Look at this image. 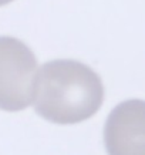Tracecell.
I'll use <instances>...</instances> for the list:
<instances>
[{"instance_id":"cell-1","label":"cell","mask_w":145,"mask_h":155,"mask_svg":"<svg viewBox=\"0 0 145 155\" xmlns=\"http://www.w3.org/2000/svg\"><path fill=\"white\" fill-rule=\"evenodd\" d=\"M103 101V81L84 63L53 60L36 73L34 110L47 121L60 125L83 122L97 114Z\"/></svg>"},{"instance_id":"cell-4","label":"cell","mask_w":145,"mask_h":155,"mask_svg":"<svg viewBox=\"0 0 145 155\" xmlns=\"http://www.w3.org/2000/svg\"><path fill=\"white\" fill-rule=\"evenodd\" d=\"M13 0H0V6H6L9 5V3H12Z\"/></svg>"},{"instance_id":"cell-3","label":"cell","mask_w":145,"mask_h":155,"mask_svg":"<svg viewBox=\"0 0 145 155\" xmlns=\"http://www.w3.org/2000/svg\"><path fill=\"white\" fill-rule=\"evenodd\" d=\"M108 155H145V103L127 100L108 115L104 127Z\"/></svg>"},{"instance_id":"cell-2","label":"cell","mask_w":145,"mask_h":155,"mask_svg":"<svg viewBox=\"0 0 145 155\" xmlns=\"http://www.w3.org/2000/svg\"><path fill=\"white\" fill-rule=\"evenodd\" d=\"M37 58L19 38L0 36V110L21 111L33 101Z\"/></svg>"}]
</instances>
